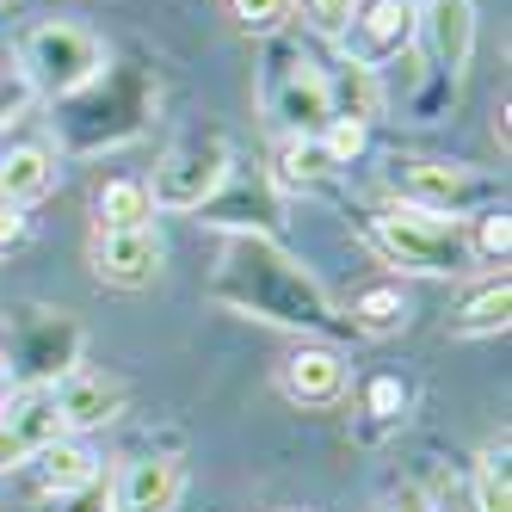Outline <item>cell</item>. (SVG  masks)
I'll list each match as a JSON object with an SVG mask.
<instances>
[{
	"label": "cell",
	"mask_w": 512,
	"mask_h": 512,
	"mask_svg": "<svg viewBox=\"0 0 512 512\" xmlns=\"http://www.w3.org/2000/svg\"><path fill=\"white\" fill-rule=\"evenodd\" d=\"M179 494H186L179 457H136L112 482V512H173Z\"/></svg>",
	"instance_id": "obj_11"
},
{
	"label": "cell",
	"mask_w": 512,
	"mask_h": 512,
	"mask_svg": "<svg viewBox=\"0 0 512 512\" xmlns=\"http://www.w3.org/2000/svg\"><path fill=\"white\" fill-rule=\"evenodd\" d=\"M334 167L321 155V142L315 136H284V149H278V173H284V186H315V179Z\"/></svg>",
	"instance_id": "obj_20"
},
{
	"label": "cell",
	"mask_w": 512,
	"mask_h": 512,
	"mask_svg": "<svg viewBox=\"0 0 512 512\" xmlns=\"http://www.w3.org/2000/svg\"><path fill=\"white\" fill-rule=\"evenodd\" d=\"M31 105V87L19 81V75H0V130L7 124H19V112Z\"/></svg>",
	"instance_id": "obj_28"
},
{
	"label": "cell",
	"mask_w": 512,
	"mask_h": 512,
	"mask_svg": "<svg viewBox=\"0 0 512 512\" xmlns=\"http://www.w3.org/2000/svg\"><path fill=\"white\" fill-rule=\"evenodd\" d=\"M358 13V0H309V19L321 25V31H334V38H340V31H346V19Z\"/></svg>",
	"instance_id": "obj_27"
},
{
	"label": "cell",
	"mask_w": 512,
	"mask_h": 512,
	"mask_svg": "<svg viewBox=\"0 0 512 512\" xmlns=\"http://www.w3.org/2000/svg\"><path fill=\"white\" fill-rule=\"evenodd\" d=\"M506 309H512V284H506V272L500 278H488V284H475L469 297H463V309L445 321L457 340H482V334H506Z\"/></svg>",
	"instance_id": "obj_17"
},
{
	"label": "cell",
	"mask_w": 512,
	"mask_h": 512,
	"mask_svg": "<svg viewBox=\"0 0 512 512\" xmlns=\"http://www.w3.org/2000/svg\"><path fill=\"white\" fill-rule=\"evenodd\" d=\"M408 7H426V0H408Z\"/></svg>",
	"instance_id": "obj_31"
},
{
	"label": "cell",
	"mask_w": 512,
	"mask_h": 512,
	"mask_svg": "<svg viewBox=\"0 0 512 512\" xmlns=\"http://www.w3.org/2000/svg\"><path fill=\"white\" fill-rule=\"evenodd\" d=\"M7 395H13V377H7V364H0V408H7Z\"/></svg>",
	"instance_id": "obj_30"
},
{
	"label": "cell",
	"mask_w": 512,
	"mask_h": 512,
	"mask_svg": "<svg viewBox=\"0 0 512 512\" xmlns=\"http://www.w3.org/2000/svg\"><path fill=\"white\" fill-rule=\"evenodd\" d=\"M75 358H81V327L75 321L31 315L7 346V377H13V389H50L75 371Z\"/></svg>",
	"instance_id": "obj_7"
},
{
	"label": "cell",
	"mask_w": 512,
	"mask_h": 512,
	"mask_svg": "<svg viewBox=\"0 0 512 512\" xmlns=\"http://www.w3.org/2000/svg\"><path fill=\"white\" fill-rule=\"evenodd\" d=\"M278 383H284L290 401H303V408H334L346 395V358L334 346H297L284 358Z\"/></svg>",
	"instance_id": "obj_12"
},
{
	"label": "cell",
	"mask_w": 512,
	"mask_h": 512,
	"mask_svg": "<svg viewBox=\"0 0 512 512\" xmlns=\"http://www.w3.org/2000/svg\"><path fill=\"white\" fill-rule=\"evenodd\" d=\"M31 463H38V494H44V500L75 494V488H87L93 475H99V457L81 445V438H56V445H44Z\"/></svg>",
	"instance_id": "obj_16"
},
{
	"label": "cell",
	"mask_w": 512,
	"mask_h": 512,
	"mask_svg": "<svg viewBox=\"0 0 512 512\" xmlns=\"http://www.w3.org/2000/svg\"><path fill=\"white\" fill-rule=\"evenodd\" d=\"M352 327L358 334H401V327H408V297H401L395 284H371L364 290V297L352 303Z\"/></svg>",
	"instance_id": "obj_19"
},
{
	"label": "cell",
	"mask_w": 512,
	"mask_h": 512,
	"mask_svg": "<svg viewBox=\"0 0 512 512\" xmlns=\"http://www.w3.org/2000/svg\"><path fill=\"white\" fill-rule=\"evenodd\" d=\"M506 247H512L506 204H488L482 216H475V241H469V253H475V260H506Z\"/></svg>",
	"instance_id": "obj_23"
},
{
	"label": "cell",
	"mask_w": 512,
	"mask_h": 512,
	"mask_svg": "<svg viewBox=\"0 0 512 512\" xmlns=\"http://www.w3.org/2000/svg\"><path fill=\"white\" fill-rule=\"evenodd\" d=\"M50 186H56V155L44 149V142H19V149L0 155V204L25 210V204H38Z\"/></svg>",
	"instance_id": "obj_14"
},
{
	"label": "cell",
	"mask_w": 512,
	"mask_h": 512,
	"mask_svg": "<svg viewBox=\"0 0 512 512\" xmlns=\"http://www.w3.org/2000/svg\"><path fill=\"white\" fill-rule=\"evenodd\" d=\"M50 512H112V482L105 475H93L87 488H75V494H56V500H44Z\"/></svg>",
	"instance_id": "obj_25"
},
{
	"label": "cell",
	"mask_w": 512,
	"mask_h": 512,
	"mask_svg": "<svg viewBox=\"0 0 512 512\" xmlns=\"http://www.w3.org/2000/svg\"><path fill=\"white\" fill-rule=\"evenodd\" d=\"M401 408H408V389H401V377H371V414H377V420H395Z\"/></svg>",
	"instance_id": "obj_26"
},
{
	"label": "cell",
	"mask_w": 512,
	"mask_h": 512,
	"mask_svg": "<svg viewBox=\"0 0 512 512\" xmlns=\"http://www.w3.org/2000/svg\"><path fill=\"white\" fill-rule=\"evenodd\" d=\"M266 118L284 136H321V124L334 118L327 105V75L303 56V50H278L266 68Z\"/></svg>",
	"instance_id": "obj_6"
},
{
	"label": "cell",
	"mask_w": 512,
	"mask_h": 512,
	"mask_svg": "<svg viewBox=\"0 0 512 512\" xmlns=\"http://www.w3.org/2000/svg\"><path fill=\"white\" fill-rule=\"evenodd\" d=\"M327 105H334V118H358V124H371L377 118V105H383V93H377V75L371 68H340V75H327Z\"/></svg>",
	"instance_id": "obj_18"
},
{
	"label": "cell",
	"mask_w": 512,
	"mask_h": 512,
	"mask_svg": "<svg viewBox=\"0 0 512 512\" xmlns=\"http://www.w3.org/2000/svg\"><path fill=\"white\" fill-rule=\"evenodd\" d=\"M50 395H56L62 432H93V426H112L124 414V389L93 377V371H68L62 383H50Z\"/></svg>",
	"instance_id": "obj_13"
},
{
	"label": "cell",
	"mask_w": 512,
	"mask_h": 512,
	"mask_svg": "<svg viewBox=\"0 0 512 512\" xmlns=\"http://www.w3.org/2000/svg\"><path fill=\"white\" fill-rule=\"evenodd\" d=\"M210 297L223 309H235V315H260L272 327H340L327 290L290 260L272 235H253V229L229 235L223 260H216Z\"/></svg>",
	"instance_id": "obj_1"
},
{
	"label": "cell",
	"mask_w": 512,
	"mask_h": 512,
	"mask_svg": "<svg viewBox=\"0 0 512 512\" xmlns=\"http://www.w3.org/2000/svg\"><path fill=\"white\" fill-rule=\"evenodd\" d=\"M235 173V142L223 130H192L186 142H173L167 161L155 167V210H204Z\"/></svg>",
	"instance_id": "obj_4"
},
{
	"label": "cell",
	"mask_w": 512,
	"mask_h": 512,
	"mask_svg": "<svg viewBox=\"0 0 512 512\" xmlns=\"http://www.w3.org/2000/svg\"><path fill=\"white\" fill-rule=\"evenodd\" d=\"M290 7H297V0H229L235 25H241V31H253V38H272V31L290 19Z\"/></svg>",
	"instance_id": "obj_24"
},
{
	"label": "cell",
	"mask_w": 512,
	"mask_h": 512,
	"mask_svg": "<svg viewBox=\"0 0 512 512\" xmlns=\"http://www.w3.org/2000/svg\"><path fill=\"white\" fill-rule=\"evenodd\" d=\"M414 25H420V7H408V0H358V13L340 31L346 62L377 75V68H389L395 56H408Z\"/></svg>",
	"instance_id": "obj_8"
},
{
	"label": "cell",
	"mask_w": 512,
	"mask_h": 512,
	"mask_svg": "<svg viewBox=\"0 0 512 512\" xmlns=\"http://www.w3.org/2000/svg\"><path fill=\"white\" fill-rule=\"evenodd\" d=\"M414 38L426 44L438 75L457 81L463 68H469V56H475V0H426Z\"/></svg>",
	"instance_id": "obj_10"
},
{
	"label": "cell",
	"mask_w": 512,
	"mask_h": 512,
	"mask_svg": "<svg viewBox=\"0 0 512 512\" xmlns=\"http://www.w3.org/2000/svg\"><path fill=\"white\" fill-rule=\"evenodd\" d=\"M155 198L142 179H105L93 198V235H124V229H155Z\"/></svg>",
	"instance_id": "obj_15"
},
{
	"label": "cell",
	"mask_w": 512,
	"mask_h": 512,
	"mask_svg": "<svg viewBox=\"0 0 512 512\" xmlns=\"http://www.w3.org/2000/svg\"><path fill=\"white\" fill-rule=\"evenodd\" d=\"M512 494H506V445L482 457V469H475V512H506Z\"/></svg>",
	"instance_id": "obj_22"
},
{
	"label": "cell",
	"mask_w": 512,
	"mask_h": 512,
	"mask_svg": "<svg viewBox=\"0 0 512 512\" xmlns=\"http://www.w3.org/2000/svg\"><path fill=\"white\" fill-rule=\"evenodd\" d=\"M389 186H395V198L408 210H426V216H469V210H488L500 198V186L482 179L475 167L426 161V155H395Z\"/></svg>",
	"instance_id": "obj_5"
},
{
	"label": "cell",
	"mask_w": 512,
	"mask_h": 512,
	"mask_svg": "<svg viewBox=\"0 0 512 512\" xmlns=\"http://www.w3.org/2000/svg\"><path fill=\"white\" fill-rule=\"evenodd\" d=\"M377 247L389 253L395 266L408 272H426V278H457L475 266L469 253V235L457 223H445V216H426V210H408V204H389L377 223H371Z\"/></svg>",
	"instance_id": "obj_3"
},
{
	"label": "cell",
	"mask_w": 512,
	"mask_h": 512,
	"mask_svg": "<svg viewBox=\"0 0 512 512\" xmlns=\"http://www.w3.org/2000/svg\"><path fill=\"white\" fill-rule=\"evenodd\" d=\"M364 136H371V124H358V118H327L321 124V155L334 161V167H352L358 155H364Z\"/></svg>",
	"instance_id": "obj_21"
},
{
	"label": "cell",
	"mask_w": 512,
	"mask_h": 512,
	"mask_svg": "<svg viewBox=\"0 0 512 512\" xmlns=\"http://www.w3.org/2000/svg\"><path fill=\"white\" fill-rule=\"evenodd\" d=\"M105 68H112L105 44L87 25H68V19L31 25L25 44H19V81L31 93H44V99H81Z\"/></svg>",
	"instance_id": "obj_2"
},
{
	"label": "cell",
	"mask_w": 512,
	"mask_h": 512,
	"mask_svg": "<svg viewBox=\"0 0 512 512\" xmlns=\"http://www.w3.org/2000/svg\"><path fill=\"white\" fill-rule=\"evenodd\" d=\"M19 241H25V216L13 204H0V253H13Z\"/></svg>",
	"instance_id": "obj_29"
},
{
	"label": "cell",
	"mask_w": 512,
	"mask_h": 512,
	"mask_svg": "<svg viewBox=\"0 0 512 512\" xmlns=\"http://www.w3.org/2000/svg\"><path fill=\"white\" fill-rule=\"evenodd\" d=\"M87 260H93V278H99V284H112V290H142V284L161 278L167 247H161L155 229H124V235H93Z\"/></svg>",
	"instance_id": "obj_9"
}]
</instances>
